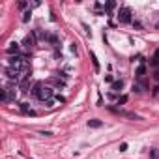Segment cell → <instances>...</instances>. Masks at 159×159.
Masks as SVG:
<instances>
[{
	"label": "cell",
	"mask_w": 159,
	"mask_h": 159,
	"mask_svg": "<svg viewBox=\"0 0 159 159\" xmlns=\"http://www.w3.org/2000/svg\"><path fill=\"white\" fill-rule=\"evenodd\" d=\"M8 66L11 67V69H15V71H28V62H26V58H23V56H11L10 60H8Z\"/></svg>",
	"instance_id": "cell-1"
},
{
	"label": "cell",
	"mask_w": 159,
	"mask_h": 159,
	"mask_svg": "<svg viewBox=\"0 0 159 159\" xmlns=\"http://www.w3.org/2000/svg\"><path fill=\"white\" fill-rule=\"evenodd\" d=\"M53 94H54V92H53V88H49V86H41L36 97L41 99V101H51V99H53Z\"/></svg>",
	"instance_id": "cell-2"
},
{
	"label": "cell",
	"mask_w": 159,
	"mask_h": 159,
	"mask_svg": "<svg viewBox=\"0 0 159 159\" xmlns=\"http://www.w3.org/2000/svg\"><path fill=\"white\" fill-rule=\"evenodd\" d=\"M118 19H120V23H131V10L129 8H120Z\"/></svg>",
	"instance_id": "cell-3"
},
{
	"label": "cell",
	"mask_w": 159,
	"mask_h": 159,
	"mask_svg": "<svg viewBox=\"0 0 159 159\" xmlns=\"http://www.w3.org/2000/svg\"><path fill=\"white\" fill-rule=\"evenodd\" d=\"M146 88H148V84H146L144 79H138V81L133 84V90H135V92H144Z\"/></svg>",
	"instance_id": "cell-4"
},
{
	"label": "cell",
	"mask_w": 159,
	"mask_h": 159,
	"mask_svg": "<svg viewBox=\"0 0 159 159\" xmlns=\"http://www.w3.org/2000/svg\"><path fill=\"white\" fill-rule=\"evenodd\" d=\"M23 45L26 47V49H30V47H34L36 45V34H28L25 38V41H23Z\"/></svg>",
	"instance_id": "cell-5"
},
{
	"label": "cell",
	"mask_w": 159,
	"mask_h": 159,
	"mask_svg": "<svg viewBox=\"0 0 159 159\" xmlns=\"http://www.w3.org/2000/svg\"><path fill=\"white\" fill-rule=\"evenodd\" d=\"M6 53L8 54H11V56H19V45L17 43H10V45H8V49H6Z\"/></svg>",
	"instance_id": "cell-6"
},
{
	"label": "cell",
	"mask_w": 159,
	"mask_h": 159,
	"mask_svg": "<svg viewBox=\"0 0 159 159\" xmlns=\"http://www.w3.org/2000/svg\"><path fill=\"white\" fill-rule=\"evenodd\" d=\"M144 73H146V66H144V64H140V66L137 67V79H142V77H144Z\"/></svg>",
	"instance_id": "cell-7"
},
{
	"label": "cell",
	"mask_w": 159,
	"mask_h": 159,
	"mask_svg": "<svg viewBox=\"0 0 159 159\" xmlns=\"http://www.w3.org/2000/svg\"><path fill=\"white\" fill-rule=\"evenodd\" d=\"M19 86H21V92H28V77H25L21 82H19Z\"/></svg>",
	"instance_id": "cell-8"
},
{
	"label": "cell",
	"mask_w": 159,
	"mask_h": 159,
	"mask_svg": "<svg viewBox=\"0 0 159 159\" xmlns=\"http://www.w3.org/2000/svg\"><path fill=\"white\" fill-rule=\"evenodd\" d=\"M122 86H124V81H114L112 82V90H114V92H120Z\"/></svg>",
	"instance_id": "cell-9"
},
{
	"label": "cell",
	"mask_w": 159,
	"mask_h": 159,
	"mask_svg": "<svg viewBox=\"0 0 159 159\" xmlns=\"http://www.w3.org/2000/svg\"><path fill=\"white\" fill-rule=\"evenodd\" d=\"M101 125H103V122L97 120V118H94V120L88 122V127H101Z\"/></svg>",
	"instance_id": "cell-10"
},
{
	"label": "cell",
	"mask_w": 159,
	"mask_h": 159,
	"mask_svg": "<svg viewBox=\"0 0 159 159\" xmlns=\"http://www.w3.org/2000/svg\"><path fill=\"white\" fill-rule=\"evenodd\" d=\"M90 56H92V64H94V67H95V71H99V62H97V56H95L94 53H90Z\"/></svg>",
	"instance_id": "cell-11"
},
{
	"label": "cell",
	"mask_w": 159,
	"mask_h": 159,
	"mask_svg": "<svg viewBox=\"0 0 159 159\" xmlns=\"http://www.w3.org/2000/svg\"><path fill=\"white\" fill-rule=\"evenodd\" d=\"M152 66H159V49L154 53V58H152Z\"/></svg>",
	"instance_id": "cell-12"
},
{
	"label": "cell",
	"mask_w": 159,
	"mask_h": 159,
	"mask_svg": "<svg viewBox=\"0 0 159 159\" xmlns=\"http://www.w3.org/2000/svg\"><path fill=\"white\" fill-rule=\"evenodd\" d=\"M30 17H32V11L28 10V11H25V13H23V23H28L30 21Z\"/></svg>",
	"instance_id": "cell-13"
},
{
	"label": "cell",
	"mask_w": 159,
	"mask_h": 159,
	"mask_svg": "<svg viewBox=\"0 0 159 159\" xmlns=\"http://www.w3.org/2000/svg\"><path fill=\"white\" fill-rule=\"evenodd\" d=\"M150 156H152V159H159V154H157V150H150Z\"/></svg>",
	"instance_id": "cell-14"
},
{
	"label": "cell",
	"mask_w": 159,
	"mask_h": 159,
	"mask_svg": "<svg viewBox=\"0 0 159 159\" xmlns=\"http://www.w3.org/2000/svg\"><path fill=\"white\" fill-rule=\"evenodd\" d=\"M49 41L53 43V45H58V39H56V36H49Z\"/></svg>",
	"instance_id": "cell-15"
},
{
	"label": "cell",
	"mask_w": 159,
	"mask_h": 159,
	"mask_svg": "<svg viewBox=\"0 0 159 159\" xmlns=\"http://www.w3.org/2000/svg\"><path fill=\"white\" fill-rule=\"evenodd\" d=\"M114 6H116V4H114V2H107V6H105V8H107V11H110V10H112Z\"/></svg>",
	"instance_id": "cell-16"
},
{
	"label": "cell",
	"mask_w": 159,
	"mask_h": 159,
	"mask_svg": "<svg viewBox=\"0 0 159 159\" xmlns=\"http://www.w3.org/2000/svg\"><path fill=\"white\" fill-rule=\"evenodd\" d=\"M125 150H127V144H125V142H122V144H120V152H125Z\"/></svg>",
	"instance_id": "cell-17"
},
{
	"label": "cell",
	"mask_w": 159,
	"mask_h": 159,
	"mask_svg": "<svg viewBox=\"0 0 159 159\" xmlns=\"http://www.w3.org/2000/svg\"><path fill=\"white\" fill-rule=\"evenodd\" d=\"M105 81H107V82H114V81H112V75H105Z\"/></svg>",
	"instance_id": "cell-18"
},
{
	"label": "cell",
	"mask_w": 159,
	"mask_h": 159,
	"mask_svg": "<svg viewBox=\"0 0 159 159\" xmlns=\"http://www.w3.org/2000/svg\"><path fill=\"white\" fill-rule=\"evenodd\" d=\"M125 101H127V95H122L120 101H118V105H120V103H125Z\"/></svg>",
	"instance_id": "cell-19"
},
{
	"label": "cell",
	"mask_w": 159,
	"mask_h": 159,
	"mask_svg": "<svg viewBox=\"0 0 159 159\" xmlns=\"http://www.w3.org/2000/svg\"><path fill=\"white\" fill-rule=\"evenodd\" d=\"M157 28H159V23H157Z\"/></svg>",
	"instance_id": "cell-20"
}]
</instances>
